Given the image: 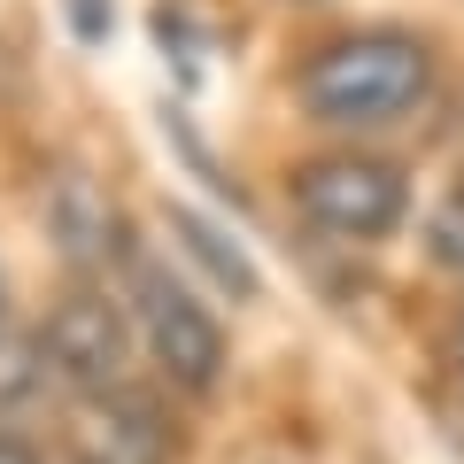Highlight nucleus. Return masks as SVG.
I'll return each mask as SVG.
<instances>
[{
	"label": "nucleus",
	"instance_id": "nucleus-6",
	"mask_svg": "<svg viewBox=\"0 0 464 464\" xmlns=\"http://www.w3.org/2000/svg\"><path fill=\"white\" fill-rule=\"evenodd\" d=\"M47 225H54V240H63V256H70L78 271H85V264H109V256L132 248V240H109V201H101L85 179H63V186H54Z\"/></svg>",
	"mask_w": 464,
	"mask_h": 464
},
{
	"label": "nucleus",
	"instance_id": "nucleus-2",
	"mask_svg": "<svg viewBox=\"0 0 464 464\" xmlns=\"http://www.w3.org/2000/svg\"><path fill=\"white\" fill-rule=\"evenodd\" d=\"M116 295H124V310H132V325H140V348L155 356V372H163L179 395H217V387H225V364H232L225 325H217V310L163 264V256H148L132 240V248L116 256Z\"/></svg>",
	"mask_w": 464,
	"mask_h": 464
},
{
	"label": "nucleus",
	"instance_id": "nucleus-9",
	"mask_svg": "<svg viewBox=\"0 0 464 464\" xmlns=\"http://www.w3.org/2000/svg\"><path fill=\"white\" fill-rule=\"evenodd\" d=\"M70 24H78V39H101L109 32V0H70Z\"/></svg>",
	"mask_w": 464,
	"mask_h": 464
},
{
	"label": "nucleus",
	"instance_id": "nucleus-8",
	"mask_svg": "<svg viewBox=\"0 0 464 464\" xmlns=\"http://www.w3.org/2000/svg\"><path fill=\"white\" fill-rule=\"evenodd\" d=\"M426 256H433L441 271H457V279H464V179L426 209Z\"/></svg>",
	"mask_w": 464,
	"mask_h": 464
},
{
	"label": "nucleus",
	"instance_id": "nucleus-1",
	"mask_svg": "<svg viewBox=\"0 0 464 464\" xmlns=\"http://www.w3.org/2000/svg\"><path fill=\"white\" fill-rule=\"evenodd\" d=\"M433 93H441V54H433L426 32H402V24L333 32L295 70L302 116H310L317 132H341L348 148L364 132H395V124L426 116Z\"/></svg>",
	"mask_w": 464,
	"mask_h": 464
},
{
	"label": "nucleus",
	"instance_id": "nucleus-5",
	"mask_svg": "<svg viewBox=\"0 0 464 464\" xmlns=\"http://www.w3.org/2000/svg\"><path fill=\"white\" fill-rule=\"evenodd\" d=\"M70 464H170L179 457V426L148 387H109V395L70 402L63 433Z\"/></svg>",
	"mask_w": 464,
	"mask_h": 464
},
{
	"label": "nucleus",
	"instance_id": "nucleus-7",
	"mask_svg": "<svg viewBox=\"0 0 464 464\" xmlns=\"http://www.w3.org/2000/svg\"><path fill=\"white\" fill-rule=\"evenodd\" d=\"M170 232H179V248L194 256L201 271H209L217 286H225V295H240V302H256V264H248V248H240V240H232L225 225H209V217L201 209H170Z\"/></svg>",
	"mask_w": 464,
	"mask_h": 464
},
{
	"label": "nucleus",
	"instance_id": "nucleus-10",
	"mask_svg": "<svg viewBox=\"0 0 464 464\" xmlns=\"http://www.w3.org/2000/svg\"><path fill=\"white\" fill-rule=\"evenodd\" d=\"M449 364L464 372V310H457V325H449Z\"/></svg>",
	"mask_w": 464,
	"mask_h": 464
},
{
	"label": "nucleus",
	"instance_id": "nucleus-3",
	"mask_svg": "<svg viewBox=\"0 0 464 464\" xmlns=\"http://www.w3.org/2000/svg\"><path fill=\"white\" fill-rule=\"evenodd\" d=\"M286 209H295V225H310L317 240L380 248V240L402 232V217H411V179H402L395 155L325 148V155H310V163L286 170Z\"/></svg>",
	"mask_w": 464,
	"mask_h": 464
},
{
	"label": "nucleus",
	"instance_id": "nucleus-4",
	"mask_svg": "<svg viewBox=\"0 0 464 464\" xmlns=\"http://www.w3.org/2000/svg\"><path fill=\"white\" fill-rule=\"evenodd\" d=\"M32 341H39V356H47L54 387H63L70 402L109 395V387H132L140 325H132V310H124V295H109V286H70Z\"/></svg>",
	"mask_w": 464,
	"mask_h": 464
}]
</instances>
